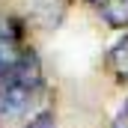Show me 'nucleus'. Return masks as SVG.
I'll return each instance as SVG.
<instances>
[{"mask_svg": "<svg viewBox=\"0 0 128 128\" xmlns=\"http://www.w3.org/2000/svg\"><path fill=\"white\" fill-rule=\"evenodd\" d=\"M110 128H128V98L119 104V110H116V116L110 119Z\"/></svg>", "mask_w": 128, "mask_h": 128, "instance_id": "6", "label": "nucleus"}, {"mask_svg": "<svg viewBox=\"0 0 128 128\" xmlns=\"http://www.w3.org/2000/svg\"><path fill=\"white\" fill-rule=\"evenodd\" d=\"M86 3H92V6H98V3H101V0H86Z\"/></svg>", "mask_w": 128, "mask_h": 128, "instance_id": "7", "label": "nucleus"}, {"mask_svg": "<svg viewBox=\"0 0 128 128\" xmlns=\"http://www.w3.org/2000/svg\"><path fill=\"white\" fill-rule=\"evenodd\" d=\"M96 9L110 27H128V0H101Z\"/></svg>", "mask_w": 128, "mask_h": 128, "instance_id": "4", "label": "nucleus"}, {"mask_svg": "<svg viewBox=\"0 0 128 128\" xmlns=\"http://www.w3.org/2000/svg\"><path fill=\"white\" fill-rule=\"evenodd\" d=\"M24 128H57V116H54V110H39L33 119L24 122Z\"/></svg>", "mask_w": 128, "mask_h": 128, "instance_id": "5", "label": "nucleus"}, {"mask_svg": "<svg viewBox=\"0 0 128 128\" xmlns=\"http://www.w3.org/2000/svg\"><path fill=\"white\" fill-rule=\"evenodd\" d=\"M45 74L42 60L33 51L21 66L0 74V128H15L33 119L39 113V104L45 101Z\"/></svg>", "mask_w": 128, "mask_h": 128, "instance_id": "1", "label": "nucleus"}, {"mask_svg": "<svg viewBox=\"0 0 128 128\" xmlns=\"http://www.w3.org/2000/svg\"><path fill=\"white\" fill-rule=\"evenodd\" d=\"M107 68L113 72V78H116L119 84H128V33L110 48V54H107Z\"/></svg>", "mask_w": 128, "mask_h": 128, "instance_id": "3", "label": "nucleus"}, {"mask_svg": "<svg viewBox=\"0 0 128 128\" xmlns=\"http://www.w3.org/2000/svg\"><path fill=\"white\" fill-rule=\"evenodd\" d=\"M33 51L36 48L27 42L24 21L9 15V12H0V74H6L15 66H21Z\"/></svg>", "mask_w": 128, "mask_h": 128, "instance_id": "2", "label": "nucleus"}]
</instances>
